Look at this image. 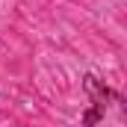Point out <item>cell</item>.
<instances>
[]
</instances>
